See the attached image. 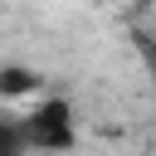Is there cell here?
Instances as JSON below:
<instances>
[{"label":"cell","instance_id":"cell-1","mask_svg":"<svg viewBox=\"0 0 156 156\" xmlns=\"http://www.w3.org/2000/svg\"><path fill=\"white\" fill-rule=\"evenodd\" d=\"M20 132H24L29 156H68L83 136L73 102L58 93H39L29 107H20Z\"/></svg>","mask_w":156,"mask_h":156},{"label":"cell","instance_id":"cell-2","mask_svg":"<svg viewBox=\"0 0 156 156\" xmlns=\"http://www.w3.org/2000/svg\"><path fill=\"white\" fill-rule=\"evenodd\" d=\"M0 98H20L24 107L39 98V73L34 68H24V63H0Z\"/></svg>","mask_w":156,"mask_h":156},{"label":"cell","instance_id":"cell-3","mask_svg":"<svg viewBox=\"0 0 156 156\" xmlns=\"http://www.w3.org/2000/svg\"><path fill=\"white\" fill-rule=\"evenodd\" d=\"M0 156H29L24 132H20V112H0Z\"/></svg>","mask_w":156,"mask_h":156}]
</instances>
